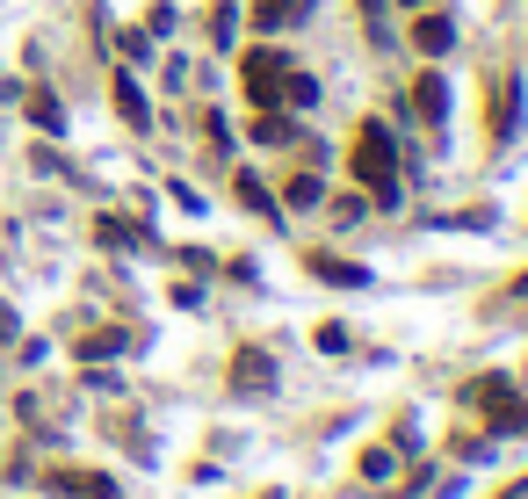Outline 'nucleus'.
I'll list each match as a JSON object with an SVG mask.
<instances>
[{"label": "nucleus", "instance_id": "2", "mask_svg": "<svg viewBox=\"0 0 528 499\" xmlns=\"http://www.w3.org/2000/svg\"><path fill=\"white\" fill-rule=\"evenodd\" d=\"M51 492L58 499H116L109 478H80V471H51Z\"/></svg>", "mask_w": 528, "mask_h": 499}, {"label": "nucleus", "instance_id": "4", "mask_svg": "<svg viewBox=\"0 0 528 499\" xmlns=\"http://www.w3.org/2000/svg\"><path fill=\"white\" fill-rule=\"evenodd\" d=\"M304 268H312V275H326V283H369L362 268H348V261H326V254H304Z\"/></svg>", "mask_w": 528, "mask_h": 499}, {"label": "nucleus", "instance_id": "1", "mask_svg": "<svg viewBox=\"0 0 528 499\" xmlns=\"http://www.w3.org/2000/svg\"><path fill=\"white\" fill-rule=\"evenodd\" d=\"M355 174H362L377 196H391V138H384V123H369V131L355 138Z\"/></svg>", "mask_w": 528, "mask_h": 499}, {"label": "nucleus", "instance_id": "3", "mask_svg": "<svg viewBox=\"0 0 528 499\" xmlns=\"http://www.w3.org/2000/svg\"><path fill=\"white\" fill-rule=\"evenodd\" d=\"M275 73H283V66H275V51H254V58H246V95H275Z\"/></svg>", "mask_w": 528, "mask_h": 499}, {"label": "nucleus", "instance_id": "6", "mask_svg": "<svg viewBox=\"0 0 528 499\" xmlns=\"http://www.w3.org/2000/svg\"><path fill=\"white\" fill-rule=\"evenodd\" d=\"M29 116H37L44 131H66V116H58V102H51V95H37V102H29Z\"/></svg>", "mask_w": 528, "mask_h": 499}, {"label": "nucleus", "instance_id": "8", "mask_svg": "<svg viewBox=\"0 0 528 499\" xmlns=\"http://www.w3.org/2000/svg\"><path fill=\"white\" fill-rule=\"evenodd\" d=\"M8 333H15V319H8V311H0V340H8Z\"/></svg>", "mask_w": 528, "mask_h": 499}, {"label": "nucleus", "instance_id": "7", "mask_svg": "<svg viewBox=\"0 0 528 499\" xmlns=\"http://www.w3.org/2000/svg\"><path fill=\"white\" fill-rule=\"evenodd\" d=\"M254 22H297V0H261Z\"/></svg>", "mask_w": 528, "mask_h": 499}, {"label": "nucleus", "instance_id": "5", "mask_svg": "<svg viewBox=\"0 0 528 499\" xmlns=\"http://www.w3.org/2000/svg\"><path fill=\"white\" fill-rule=\"evenodd\" d=\"M116 109H123V116H131V123H138V131H145V95H138V87H131V80H116Z\"/></svg>", "mask_w": 528, "mask_h": 499}]
</instances>
